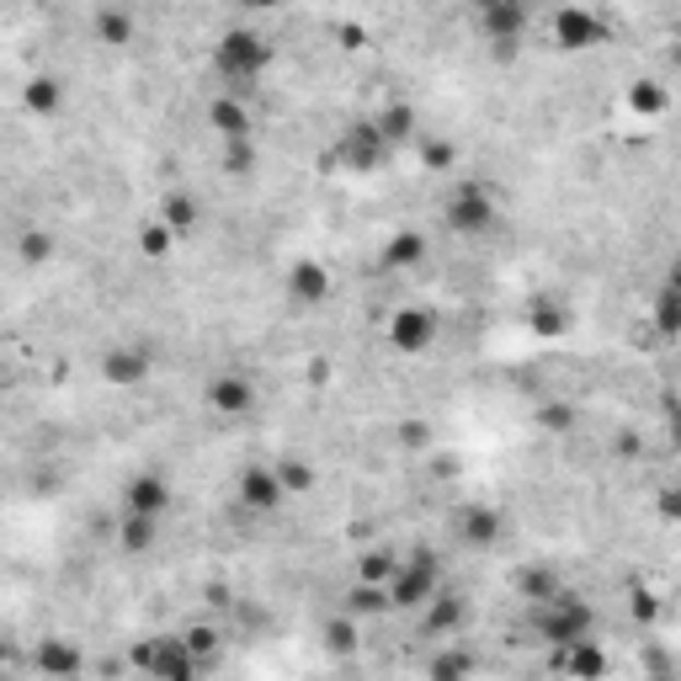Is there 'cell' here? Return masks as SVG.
I'll list each match as a JSON object with an SVG mask.
<instances>
[{
    "label": "cell",
    "instance_id": "e575fe53",
    "mask_svg": "<svg viewBox=\"0 0 681 681\" xmlns=\"http://www.w3.org/2000/svg\"><path fill=\"white\" fill-rule=\"evenodd\" d=\"M426 671H432V677H469V671H474V660H469V655H437Z\"/></svg>",
    "mask_w": 681,
    "mask_h": 681
},
{
    "label": "cell",
    "instance_id": "9a60e30c",
    "mask_svg": "<svg viewBox=\"0 0 681 681\" xmlns=\"http://www.w3.org/2000/svg\"><path fill=\"white\" fill-rule=\"evenodd\" d=\"M122 512L165 517V512H171V484H165L161 474H139V480H128V490H122Z\"/></svg>",
    "mask_w": 681,
    "mask_h": 681
},
{
    "label": "cell",
    "instance_id": "603a6c76",
    "mask_svg": "<svg viewBox=\"0 0 681 681\" xmlns=\"http://www.w3.org/2000/svg\"><path fill=\"white\" fill-rule=\"evenodd\" d=\"M373 122H378V133H384L389 144H410V139H415V128H421V118H415V107H410V102H389V107H378Z\"/></svg>",
    "mask_w": 681,
    "mask_h": 681
},
{
    "label": "cell",
    "instance_id": "2e32d148",
    "mask_svg": "<svg viewBox=\"0 0 681 681\" xmlns=\"http://www.w3.org/2000/svg\"><path fill=\"white\" fill-rule=\"evenodd\" d=\"M453 532L469 549H490V543H501V512L495 506H463L458 521H453Z\"/></svg>",
    "mask_w": 681,
    "mask_h": 681
},
{
    "label": "cell",
    "instance_id": "5b68a950",
    "mask_svg": "<svg viewBox=\"0 0 681 681\" xmlns=\"http://www.w3.org/2000/svg\"><path fill=\"white\" fill-rule=\"evenodd\" d=\"M480 33L495 59H517L527 33V0H480Z\"/></svg>",
    "mask_w": 681,
    "mask_h": 681
},
{
    "label": "cell",
    "instance_id": "1f68e13d",
    "mask_svg": "<svg viewBox=\"0 0 681 681\" xmlns=\"http://www.w3.org/2000/svg\"><path fill=\"white\" fill-rule=\"evenodd\" d=\"M224 171H230V176H250V171H256V139L224 144Z\"/></svg>",
    "mask_w": 681,
    "mask_h": 681
},
{
    "label": "cell",
    "instance_id": "4316f807",
    "mask_svg": "<svg viewBox=\"0 0 681 681\" xmlns=\"http://www.w3.org/2000/svg\"><path fill=\"white\" fill-rule=\"evenodd\" d=\"M161 219L176 230V235H192L198 230V219H202V208L192 192H165L161 198Z\"/></svg>",
    "mask_w": 681,
    "mask_h": 681
},
{
    "label": "cell",
    "instance_id": "b9f144b4",
    "mask_svg": "<svg viewBox=\"0 0 681 681\" xmlns=\"http://www.w3.org/2000/svg\"><path fill=\"white\" fill-rule=\"evenodd\" d=\"M240 5H245V11H278L282 0H240Z\"/></svg>",
    "mask_w": 681,
    "mask_h": 681
},
{
    "label": "cell",
    "instance_id": "3957f363",
    "mask_svg": "<svg viewBox=\"0 0 681 681\" xmlns=\"http://www.w3.org/2000/svg\"><path fill=\"white\" fill-rule=\"evenodd\" d=\"M442 219H447V230H453V235L480 240V235H490V230L501 224V208H495V198H490V187H484V181H458V187L447 192Z\"/></svg>",
    "mask_w": 681,
    "mask_h": 681
},
{
    "label": "cell",
    "instance_id": "74e56055",
    "mask_svg": "<svg viewBox=\"0 0 681 681\" xmlns=\"http://www.w3.org/2000/svg\"><path fill=\"white\" fill-rule=\"evenodd\" d=\"M48 250H54V240H48V235H38V230H33V235H22V256H27V261H43Z\"/></svg>",
    "mask_w": 681,
    "mask_h": 681
},
{
    "label": "cell",
    "instance_id": "ab89813d",
    "mask_svg": "<svg viewBox=\"0 0 681 681\" xmlns=\"http://www.w3.org/2000/svg\"><path fill=\"white\" fill-rule=\"evenodd\" d=\"M655 612H660V607H655V597H649V591H639V597H634V618H639V623H655Z\"/></svg>",
    "mask_w": 681,
    "mask_h": 681
},
{
    "label": "cell",
    "instance_id": "d4e9b609",
    "mask_svg": "<svg viewBox=\"0 0 681 681\" xmlns=\"http://www.w3.org/2000/svg\"><path fill=\"white\" fill-rule=\"evenodd\" d=\"M527 330H532L538 341H560L564 330H570L564 304H554V298H532V309H527Z\"/></svg>",
    "mask_w": 681,
    "mask_h": 681
},
{
    "label": "cell",
    "instance_id": "836d02e7",
    "mask_svg": "<svg viewBox=\"0 0 681 681\" xmlns=\"http://www.w3.org/2000/svg\"><path fill=\"white\" fill-rule=\"evenodd\" d=\"M395 570H400L395 554H367V560H362V580H384V586H389V575H395Z\"/></svg>",
    "mask_w": 681,
    "mask_h": 681
},
{
    "label": "cell",
    "instance_id": "4fadbf2b",
    "mask_svg": "<svg viewBox=\"0 0 681 681\" xmlns=\"http://www.w3.org/2000/svg\"><path fill=\"white\" fill-rule=\"evenodd\" d=\"M208 122H213V133L224 139V144H235V139H256V118H250V107H245L240 96H213L208 102Z\"/></svg>",
    "mask_w": 681,
    "mask_h": 681
},
{
    "label": "cell",
    "instance_id": "e0dca14e",
    "mask_svg": "<svg viewBox=\"0 0 681 681\" xmlns=\"http://www.w3.org/2000/svg\"><path fill=\"white\" fill-rule=\"evenodd\" d=\"M378 261H384V272H415V267L426 261V235H421V230H400V235H389L384 250H378Z\"/></svg>",
    "mask_w": 681,
    "mask_h": 681
},
{
    "label": "cell",
    "instance_id": "5bb4252c",
    "mask_svg": "<svg viewBox=\"0 0 681 681\" xmlns=\"http://www.w3.org/2000/svg\"><path fill=\"white\" fill-rule=\"evenodd\" d=\"M102 378H107L113 389H139V384L150 378V352H139V347H113V352L102 357Z\"/></svg>",
    "mask_w": 681,
    "mask_h": 681
},
{
    "label": "cell",
    "instance_id": "d6986e66",
    "mask_svg": "<svg viewBox=\"0 0 681 681\" xmlns=\"http://www.w3.org/2000/svg\"><path fill=\"white\" fill-rule=\"evenodd\" d=\"M623 107H629L634 118L655 122V118H666V113H671V91H666L660 81H634L629 91H623Z\"/></svg>",
    "mask_w": 681,
    "mask_h": 681
},
{
    "label": "cell",
    "instance_id": "52a82bcc",
    "mask_svg": "<svg viewBox=\"0 0 681 681\" xmlns=\"http://www.w3.org/2000/svg\"><path fill=\"white\" fill-rule=\"evenodd\" d=\"M202 666V655L187 644V634L181 639H155L139 649V671H150L155 681H192Z\"/></svg>",
    "mask_w": 681,
    "mask_h": 681
},
{
    "label": "cell",
    "instance_id": "7c38bea8",
    "mask_svg": "<svg viewBox=\"0 0 681 681\" xmlns=\"http://www.w3.org/2000/svg\"><path fill=\"white\" fill-rule=\"evenodd\" d=\"M287 293H293V304L320 309L325 298L336 293V278H330V267H320V261H293L287 267Z\"/></svg>",
    "mask_w": 681,
    "mask_h": 681
},
{
    "label": "cell",
    "instance_id": "8992f818",
    "mask_svg": "<svg viewBox=\"0 0 681 681\" xmlns=\"http://www.w3.org/2000/svg\"><path fill=\"white\" fill-rule=\"evenodd\" d=\"M549 33H554L560 54H591V48H601V43L612 38V27L601 22L597 11H586V5H560Z\"/></svg>",
    "mask_w": 681,
    "mask_h": 681
},
{
    "label": "cell",
    "instance_id": "cb8c5ba5",
    "mask_svg": "<svg viewBox=\"0 0 681 681\" xmlns=\"http://www.w3.org/2000/svg\"><path fill=\"white\" fill-rule=\"evenodd\" d=\"M155 532H161V517H139V512H122L118 517L122 554H150V549H155Z\"/></svg>",
    "mask_w": 681,
    "mask_h": 681
},
{
    "label": "cell",
    "instance_id": "7a4b0ae2",
    "mask_svg": "<svg viewBox=\"0 0 681 681\" xmlns=\"http://www.w3.org/2000/svg\"><path fill=\"white\" fill-rule=\"evenodd\" d=\"M532 629H538V639L570 649L575 639H591L597 612H591V601H580L570 586H564V591H554L549 601H538V607H532Z\"/></svg>",
    "mask_w": 681,
    "mask_h": 681
},
{
    "label": "cell",
    "instance_id": "6da1fadb",
    "mask_svg": "<svg viewBox=\"0 0 681 681\" xmlns=\"http://www.w3.org/2000/svg\"><path fill=\"white\" fill-rule=\"evenodd\" d=\"M267 64H272V43L261 38L256 27H230L224 38L213 43V70H219V81L250 85L267 75Z\"/></svg>",
    "mask_w": 681,
    "mask_h": 681
},
{
    "label": "cell",
    "instance_id": "f1b7e54d",
    "mask_svg": "<svg viewBox=\"0 0 681 681\" xmlns=\"http://www.w3.org/2000/svg\"><path fill=\"white\" fill-rule=\"evenodd\" d=\"M352 612H357V618H378V612H395V601H389V586H384V580H357V586H352Z\"/></svg>",
    "mask_w": 681,
    "mask_h": 681
},
{
    "label": "cell",
    "instance_id": "60d3db41",
    "mask_svg": "<svg viewBox=\"0 0 681 681\" xmlns=\"http://www.w3.org/2000/svg\"><path fill=\"white\" fill-rule=\"evenodd\" d=\"M187 644H192L198 655H208V649H213V629H192V634H187Z\"/></svg>",
    "mask_w": 681,
    "mask_h": 681
},
{
    "label": "cell",
    "instance_id": "4dcf8cb0",
    "mask_svg": "<svg viewBox=\"0 0 681 681\" xmlns=\"http://www.w3.org/2000/svg\"><path fill=\"white\" fill-rule=\"evenodd\" d=\"M176 240H181V235L165 224L161 213H155V219L139 230V250H144V256H171V245H176Z\"/></svg>",
    "mask_w": 681,
    "mask_h": 681
},
{
    "label": "cell",
    "instance_id": "ffe728a7",
    "mask_svg": "<svg viewBox=\"0 0 681 681\" xmlns=\"http://www.w3.org/2000/svg\"><path fill=\"white\" fill-rule=\"evenodd\" d=\"M33 666H38L43 677H81V671H85L81 649H75V644H64V639H43L38 655H33Z\"/></svg>",
    "mask_w": 681,
    "mask_h": 681
},
{
    "label": "cell",
    "instance_id": "8d00e7d4",
    "mask_svg": "<svg viewBox=\"0 0 681 681\" xmlns=\"http://www.w3.org/2000/svg\"><path fill=\"white\" fill-rule=\"evenodd\" d=\"M655 506H660V517L671 521V527H681V484L660 490V501H655Z\"/></svg>",
    "mask_w": 681,
    "mask_h": 681
},
{
    "label": "cell",
    "instance_id": "ba28073f",
    "mask_svg": "<svg viewBox=\"0 0 681 681\" xmlns=\"http://www.w3.org/2000/svg\"><path fill=\"white\" fill-rule=\"evenodd\" d=\"M384 336H389V347H395L400 357H421V352L437 341V309H426V304H404V309L389 315Z\"/></svg>",
    "mask_w": 681,
    "mask_h": 681
},
{
    "label": "cell",
    "instance_id": "7402d4cb",
    "mask_svg": "<svg viewBox=\"0 0 681 681\" xmlns=\"http://www.w3.org/2000/svg\"><path fill=\"white\" fill-rule=\"evenodd\" d=\"M91 33H96L102 48H128V43H133V11H128V5H102Z\"/></svg>",
    "mask_w": 681,
    "mask_h": 681
},
{
    "label": "cell",
    "instance_id": "8fae6325",
    "mask_svg": "<svg viewBox=\"0 0 681 681\" xmlns=\"http://www.w3.org/2000/svg\"><path fill=\"white\" fill-rule=\"evenodd\" d=\"M202 400L213 415H250L256 410V384L245 378V373H219L208 389H202Z\"/></svg>",
    "mask_w": 681,
    "mask_h": 681
},
{
    "label": "cell",
    "instance_id": "9c48e42d",
    "mask_svg": "<svg viewBox=\"0 0 681 681\" xmlns=\"http://www.w3.org/2000/svg\"><path fill=\"white\" fill-rule=\"evenodd\" d=\"M389 150H395V144L378 133V122L362 118V122H352V128L341 133V144H336V165H341V171H357V176H362V171H378Z\"/></svg>",
    "mask_w": 681,
    "mask_h": 681
},
{
    "label": "cell",
    "instance_id": "83f0119b",
    "mask_svg": "<svg viewBox=\"0 0 681 681\" xmlns=\"http://www.w3.org/2000/svg\"><path fill=\"white\" fill-rule=\"evenodd\" d=\"M463 623V607H458V597H432L426 607H421V629L426 634H447V629H458Z\"/></svg>",
    "mask_w": 681,
    "mask_h": 681
},
{
    "label": "cell",
    "instance_id": "44dd1931",
    "mask_svg": "<svg viewBox=\"0 0 681 681\" xmlns=\"http://www.w3.org/2000/svg\"><path fill=\"white\" fill-rule=\"evenodd\" d=\"M554 591H564V575L554 570V564H521L517 570V597L521 601L538 607V601H549Z\"/></svg>",
    "mask_w": 681,
    "mask_h": 681
},
{
    "label": "cell",
    "instance_id": "d590c367",
    "mask_svg": "<svg viewBox=\"0 0 681 681\" xmlns=\"http://www.w3.org/2000/svg\"><path fill=\"white\" fill-rule=\"evenodd\" d=\"M421 161L432 171H447L453 165V144H437V139H421Z\"/></svg>",
    "mask_w": 681,
    "mask_h": 681
},
{
    "label": "cell",
    "instance_id": "484cf974",
    "mask_svg": "<svg viewBox=\"0 0 681 681\" xmlns=\"http://www.w3.org/2000/svg\"><path fill=\"white\" fill-rule=\"evenodd\" d=\"M560 666L570 671V677H601V671H607V655H601L597 639H575L560 655Z\"/></svg>",
    "mask_w": 681,
    "mask_h": 681
},
{
    "label": "cell",
    "instance_id": "d6a6232c",
    "mask_svg": "<svg viewBox=\"0 0 681 681\" xmlns=\"http://www.w3.org/2000/svg\"><path fill=\"white\" fill-rule=\"evenodd\" d=\"M282 484H287V495H304V490H315V469L309 463H298V458H287V463H278Z\"/></svg>",
    "mask_w": 681,
    "mask_h": 681
},
{
    "label": "cell",
    "instance_id": "30bf717a",
    "mask_svg": "<svg viewBox=\"0 0 681 681\" xmlns=\"http://www.w3.org/2000/svg\"><path fill=\"white\" fill-rule=\"evenodd\" d=\"M235 495H240V512H256V517H278L282 501H287V484H282L278 463H250V469H240Z\"/></svg>",
    "mask_w": 681,
    "mask_h": 681
},
{
    "label": "cell",
    "instance_id": "277c9868",
    "mask_svg": "<svg viewBox=\"0 0 681 681\" xmlns=\"http://www.w3.org/2000/svg\"><path fill=\"white\" fill-rule=\"evenodd\" d=\"M437 591H442V560L437 554H426V549H415V554L400 560V570L389 575V601H395V612H421Z\"/></svg>",
    "mask_w": 681,
    "mask_h": 681
},
{
    "label": "cell",
    "instance_id": "f546056e",
    "mask_svg": "<svg viewBox=\"0 0 681 681\" xmlns=\"http://www.w3.org/2000/svg\"><path fill=\"white\" fill-rule=\"evenodd\" d=\"M22 102H27V113L54 118V113H59V102H64V91H59V81H54V75H43V81L27 85V96H22Z\"/></svg>",
    "mask_w": 681,
    "mask_h": 681
},
{
    "label": "cell",
    "instance_id": "ac0fdd59",
    "mask_svg": "<svg viewBox=\"0 0 681 681\" xmlns=\"http://www.w3.org/2000/svg\"><path fill=\"white\" fill-rule=\"evenodd\" d=\"M649 330L660 341H681V287L677 282H660V293L649 298Z\"/></svg>",
    "mask_w": 681,
    "mask_h": 681
},
{
    "label": "cell",
    "instance_id": "f35d334b",
    "mask_svg": "<svg viewBox=\"0 0 681 681\" xmlns=\"http://www.w3.org/2000/svg\"><path fill=\"white\" fill-rule=\"evenodd\" d=\"M666 432H671V442L681 447V400H666Z\"/></svg>",
    "mask_w": 681,
    "mask_h": 681
},
{
    "label": "cell",
    "instance_id": "7bdbcfd3",
    "mask_svg": "<svg viewBox=\"0 0 681 681\" xmlns=\"http://www.w3.org/2000/svg\"><path fill=\"white\" fill-rule=\"evenodd\" d=\"M666 282H677V287H681V250L671 256V267H666Z\"/></svg>",
    "mask_w": 681,
    "mask_h": 681
}]
</instances>
